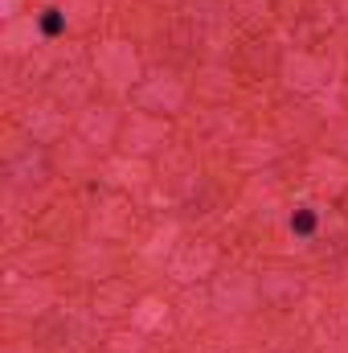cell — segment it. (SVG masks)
<instances>
[{"instance_id": "6da1fadb", "label": "cell", "mask_w": 348, "mask_h": 353, "mask_svg": "<svg viewBox=\"0 0 348 353\" xmlns=\"http://www.w3.org/2000/svg\"><path fill=\"white\" fill-rule=\"evenodd\" d=\"M312 226H316V218H312V214H307V210H303V214H295V218H291V230H299V234H307V230H312Z\"/></svg>"}]
</instances>
